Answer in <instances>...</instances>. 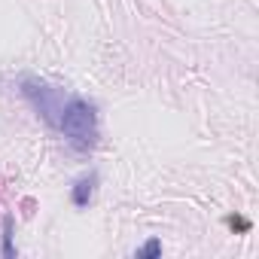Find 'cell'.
Here are the masks:
<instances>
[{
	"instance_id": "1",
	"label": "cell",
	"mask_w": 259,
	"mask_h": 259,
	"mask_svg": "<svg viewBox=\"0 0 259 259\" xmlns=\"http://www.w3.org/2000/svg\"><path fill=\"white\" fill-rule=\"evenodd\" d=\"M55 128L67 138V144L79 153H89L98 144V107L79 95H70L58 113Z\"/></svg>"
},
{
	"instance_id": "2",
	"label": "cell",
	"mask_w": 259,
	"mask_h": 259,
	"mask_svg": "<svg viewBox=\"0 0 259 259\" xmlns=\"http://www.w3.org/2000/svg\"><path fill=\"white\" fill-rule=\"evenodd\" d=\"M22 95L34 104V110L55 128V122H58V113H61V107H64V92L58 89V85H52V82H46V79H37V76H25L22 79Z\"/></svg>"
},
{
	"instance_id": "3",
	"label": "cell",
	"mask_w": 259,
	"mask_h": 259,
	"mask_svg": "<svg viewBox=\"0 0 259 259\" xmlns=\"http://www.w3.org/2000/svg\"><path fill=\"white\" fill-rule=\"evenodd\" d=\"M95 186H98V171L82 174V177L73 183V189H70V201H73L76 207H89L92 198H95Z\"/></svg>"
},
{
	"instance_id": "4",
	"label": "cell",
	"mask_w": 259,
	"mask_h": 259,
	"mask_svg": "<svg viewBox=\"0 0 259 259\" xmlns=\"http://www.w3.org/2000/svg\"><path fill=\"white\" fill-rule=\"evenodd\" d=\"M13 229H16V220H13V213H7V217H4V235H0V253H4V259H16V256H19Z\"/></svg>"
},
{
	"instance_id": "5",
	"label": "cell",
	"mask_w": 259,
	"mask_h": 259,
	"mask_svg": "<svg viewBox=\"0 0 259 259\" xmlns=\"http://www.w3.org/2000/svg\"><path fill=\"white\" fill-rule=\"evenodd\" d=\"M135 256H138V259H156V256H162V241H159V238H150L144 247L135 250Z\"/></svg>"
},
{
	"instance_id": "6",
	"label": "cell",
	"mask_w": 259,
	"mask_h": 259,
	"mask_svg": "<svg viewBox=\"0 0 259 259\" xmlns=\"http://www.w3.org/2000/svg\"><path fill=\"white\" fill-rule=\"evenodd\" d=\"M226 223H229L232 229H238V232H247V229H250V223H247V220H241V217H229Z\"/></svg>"
}]
</instances>
